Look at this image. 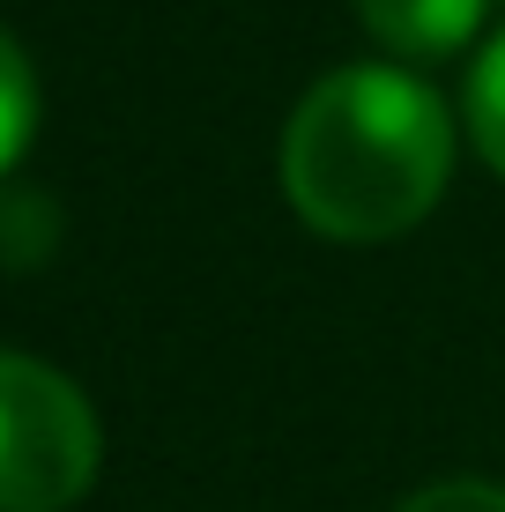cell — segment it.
<instances>
[{"label":"cell","mask_w":505,"mask_h":512,"mask_svg":"<svg viewBox=\"0 0 505 512\" xmlns=\"http://www.w3.org/2000/svg\"><path fill=\"white\" fill-rule=\"evenodd\" d=\"M468 141H476V156L505 179V30L476 52V67H468Z\"/></svg>","instance_id":"4"},{"label":"cell","mask_w":505,"mask_h":512,"mask_svg":"<svg viewBox=\"0 0 505 512\" xmlns=\"http://www.w3.org/2000/svg\"><path fill=\"white\" fill-rule=\"evenodd\" d=\"M30 134H38V75H30L23 45L0 30V179L23 164Z\"/></svg>","instance_id":"5"},{"label":"cell","mask_w":505,"mask_h":512,"mask_svg":"<svg viewBox=\"0 0 505 512\" xmlns=\"http://www.w3.org/2000/svg\"><path fill=\"white\" fill-rule=\"evenodd\" d=\"M491 0H357V23L402 60H446L483 30Z\"/></svg>","instance_id":"3"},{"label":"cell","mask_w":505,"mask_h":512,"mask_svg":"<svg viewBox=\"0 0 505 512\" xmlns=\"http://www.w3.org/2000/svg\"><path fill=\"white\" fill-rule=\"evenodd\" d=\"M104 431L67 372L0 349V512H67L97 483Z\"/></svg>","instance_id":"2"},{"label":"cell","mask_w":505,"mask_h":512,"mask_svg":"<svg viewBox=\"0 0 505 512\" xmlns=\"http://www.w3.org/2000/svg\"><path fill=\"white\" fill-rule=\"evenodd\" d=\"M394 512H505V483H476V475H446V483L409 490Z\"/></svg>","instance_id":"6"},{"label":"cell","mask_w":505,"mask_h":512,"mask_svg":"<svg viewBox=\"0 0 505 512\" xmlns=\"http://www.w3.org/2000/svg\"><path fill=\"white\" fill-rule=\"evenodd\" d=\"M454 179V112L409 67H335L283 127V193L335 245L402 238Z\"/></svg>","instance_id":"1"}]
</instances>
